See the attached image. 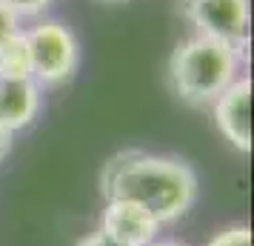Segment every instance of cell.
Segmentation results:
<instances>
[{"label":"cell","instance_id":"cell-6","mask_svg":"<svg viewBox=\"0 0 254 246\" xmlns=\"http://www.w3.org/2000/svg\"><path fill=\"white\" fill-rule=\"evenodd\" d=\"M157 226L160 223L146 209H140L134 203H123V200H109L100 232L109 235L120 246H149L157 235Z\"/></svg>","mask_w":254,"mask_h":246},{"label":"cell","instance_id":"cell-4","mask_svg":"<svg viewBox=\"0 0 254 246\" xmlns=\"http://www.w3.org/2000/svg\"><path fill=\"white\" fill-rule=\"evenodd\" d=\"M183 9L186 17L197 26V35L229 43L237 52L249 43V0H183Z\"/></svg>","mask_w":254,"mask_h":246},{"label":"cell","instance_id":"cell-12","mask_svg":"<svg viewBox=\"0 0 254 246\" xmlns=\"http://www.w3.org/2000/svg\"><path fill=\"white\" fill-rule=\"evenodd\" d=\"M80 246H120V244H117V241H112V238H109V235H103V232H94V235H89Z\"/></svg>","mask_w":254,"mask_h":246},{"label":"cell","instance_id":"cell-7","mask_svg":"<svg viewBox=\"0 0 254 246\" xmlns=\"http://www.w3.org/2000/svg\"><path fill=\"white\" fill-rule=\"evenodd\" d=\"M40 109V86L32 78H0V129L29 126Z\"/></svg>","mask_w":254,"mask_h":246},{"label":"cell","instance_id":"cell-2","mask_svg":"<svg viewBox=\"0 0 254 246\" xmlns=\"http://www.w3.org/2000/svg\"><path fill=\"white\" fill-rule=\"evenodd\" d=\"M240 52L229 43L194 35L174 49L169 78L174 92L189 103H214L237 81Z\"/></svg>","mask_w":254,"mask_h":246},{"label":"cell","instance_id":"cell-8","mask_svg":"<svg viewBox=\"0 0 254 246\" xmlns=\"http://www.w3.org/2000/svg\"><path fill=\"white\" fill-rule=\"evenodd\" d=\"M0 78H32L26 32H14L6 40H0Z\"/></svg>","mask_w":254,"mask_h":246},{"label":"cell","instance_id":"cell-13","mask_svg":"<svg viewBox=\"0 0 254 246\" xmlns=\"http://www.w3.org/2000/svg\"><path fill=\"white\" fill-rule=\"evenodd\" d=\"M9 138H12L9 132H6V129H0V158L6 155V149H9Z\"/></svg>","mask_w":254,"mask_h":246},{"label":"cell","instance_id":"cell-9","mask_svg":"<svg viewBox=\"0 0 254 246\" xmlns=\"http://www.w3.org/2000/svg\"><path fill=\"white\" fill-rule=\"evenodd\" d=\"M208 246H252V232L246 226H234V229L214 235Z\"/></svg>","mask_w":254,"mask_h":246},{"label":"cell","instance_id":"cell-11","mask_svg":"<svg viewBox=\"0 0 254 246\" xmlns=\"http://www.w3.org/2000/svg\"><path fill=\"white\" fill-rule=\"evenodd\" d=\"M14 32H20V17L6 6V3H0V40H6L9 35Z\"/></svg>","mask_w":254,"mask_h":246},{"label":"cell","instance_id":"cell-5","mask_svg":"<svg viewBox=\"0 0 254 246\" xmlns=\"http://www.w3.org/2000/svg\"><path fill=\"white\" fill-rule=\"evenodd\" d=\"M214 123L234 149H252V78H237L214 100Z\"/></svg>","mask_w":254,"mask_h":246},{"label":"cell","instance_id":"cell-14","mask_svg":"<svg viewBox=\"0 0 254 246\" xmlns=\"http://www.w3.org/2000/svg\"><path fill=\"white\" fill-rule=\"evenodd\" d=\"M157 246H180V244H157Z\"/></svg>","mask_w":254,"mask_h":246},{"label":"cell","instance_id":"cell-3","mask_svg":"<svg viewBox=\"0 0 254 246\" xmlns=\"http://www.w3.org/2000/svg\"><path fill=\"white\" fill-rule=\"evenodd\" d=\"M26 43H29L35 83H60L74 72L77 40L63 23L58 20L37 23L32 32H26Z\"/></svg>","mask_w":254,"mask_h":246},{"label":"cell","instance_id":"cell-10","mask_svg":"<svg viewBox=\"0 0 254 246\" xmlns=\"http://www.w3.org/2000/svg\"><path fill=\"white\" fill-rule=\"evenodd\" d=\"M12 9L17 17H29V14H40L43 9L52 6V0H0Z\"/></svg>","mask_w":254,"mask_h":246},{"label":"cell","instance_id":"cell-1","mask_svg":"<svg viewBox=\"0 0 254 246\" xmlns=\"http://www.w3.org/2000/svg\"><path fill=\"white\" fill-rule=\"evenodd\" d=\"M106 200H123L146 209L157 223L180 218L197 195V177L174 158L120 152L103 172Z\"/></svg>","mask_w":254,"mask_h":246}]
</instances>
